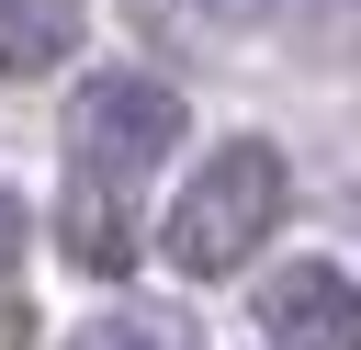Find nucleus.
<instances>
[{"mask_svg": "<svg viewBox=\"0 0 361 350\" xmlns=\"http://www.w3.org/2000/svg\"><path fill=\"white\" fill-rule=\"evenodd\" d=\"M282 192H293L282 147H259V135H226V147H214V158L180 181V203H169V226H158L169 271H180V282L248 271V260H259V237L282 226Z\"/></svg>", "mask_w": 361, "mask_h": 350, "instance_id": "obj_1", "label": "nucleus"}, {"mask_svg": "<svg viewBox=\"0 0 361 350\" xmlns=\"http://www.w3.org/2000/svg\"><path fill=\"white\" fill-rule=\"evenodd\" d=\"M180 90L169 79H135V68H102V79H79V102H68V181H90V192H135L169 147H180Z\"/></svg>", "mask_w": 361, "mask_h": 350, "instance_id": "obj_2", "label": "nucleus"}, {"mask_svg": "<svg viewBox=\"0 0 361 350\" xmlns=\"http://www.w3.org/2000/svg\"><path fill=\"white\" fill-rule=\"evenodd\" d=\"M259 339L271 350H361V282L338 260H282L259 282Z\"/></svg>", "mask_w": 361, "mask_h": 350, "instance_id": "obj_3", "label": "nucleus"}, {"mask_svg": "<svg viewBox=\"0 0 361 350\" xmlns=\"http://www.w3.org/2000/svg\"><path fill=\"white\" fill-rule=\"evenodd\" d=\"M90 0H0V79H45L56 56H79Z\"/></svg>", "mask_w": 361, "mask_h": 350, "instance_id": "obj_4", "label": "nucleus"}, {"mask_svg": "<svg viewBox=\"0 0 361 350\" xmlns=\"http://www.w3.org/2000/svg\"><path fill=\"white\" fill-rule=\"evenodd\" d=\"M68 248H79V271H124V260H135L124 192H90V181H68Z\"/></svg>", "mask_w": 361, "mask_h": 350, "instance_id": "obj_5", "label": "nucleus"}, {"mask_svg": "<svg viewBox=\"0 0 361 350\" xmlns=\"http://www.w3.org/2000/svg\"><path fill=\"white\" fill-rule=\"evenodd\" d=\"M68 350H192V327L180 316H147V305H113V316L68 327Z\"/></svg>", "mask_w": 361, "mask_h": 350, "instance_id": "obj_6", "label": "nucleus"}, {"mask_svg": "<svg viewBox=\"0 0 361 350\" xmlns=\"http://www.w3.org/2000/svg\"><path fill=\"white\" fill-rule=\"evenodd\" d=\"M147 11H158L169 34H203V45H226V34H259L282 0H147Z\"/></svg>", "mask_w": 361, "mask_h": 350, "instance_id": "obj_7", "label": "nucleus"}, {"mask_svg": "<svg viewBox=\"0 0 361 350\" xmlns=\"http://www.w3.org/2000/svg\"><path fill=\"white\" fill-rule=\"evenodd\" d=\"M11 260H23V203H11V181H0V282H11Z\"/></svg>", "mask_w": 361, "mask_h": 350, "instance_id": "obj_8", "label": "nucleus"}]
</instances>
